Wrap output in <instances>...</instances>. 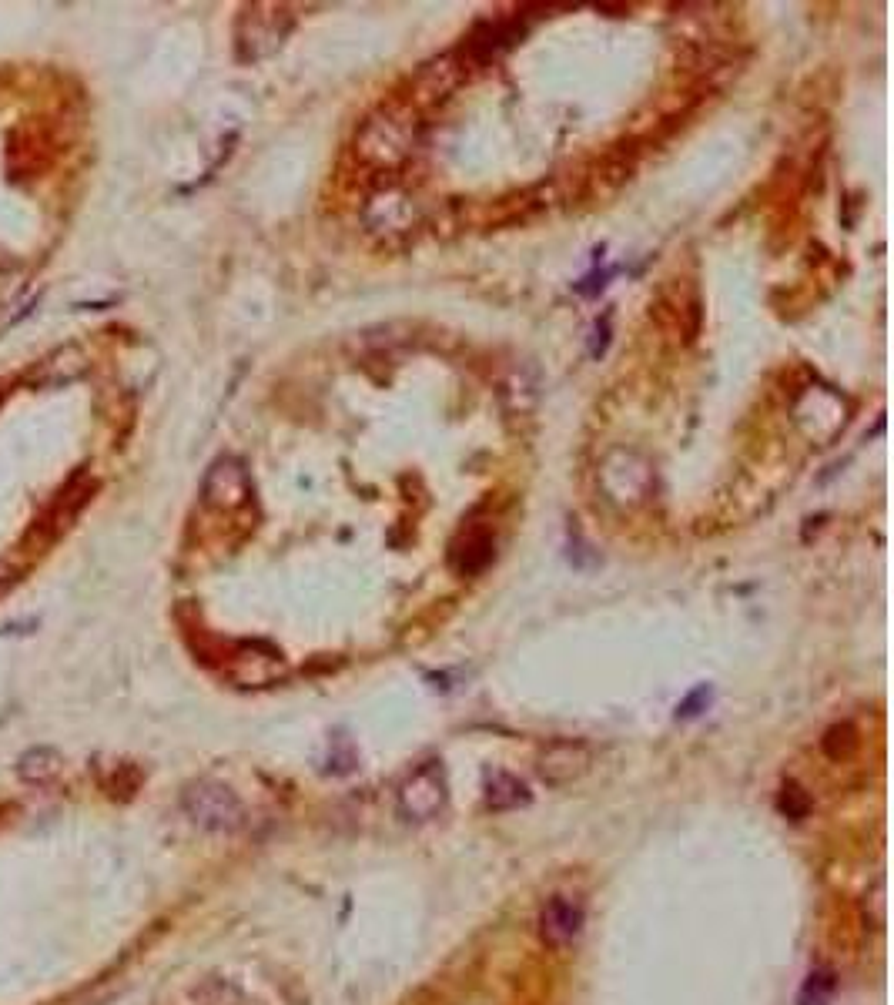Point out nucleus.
<instances>
[{"label": "nucleus", "instance_id": "1", "mask_svg": "<svg viewBox=\"0 0 894 1005\" xmlns=\"http://www.w3.org/2000/svg\"><path fill=\"white\" fill-rule=\"evenodd\" d=\"M355 151L365 165L392 171L416 151V111L412 104H389L365 118Z\"/></svg>", "mask_w": 894, "mask_h": 1005}, {"label": "nucleus", "instance_id": "2", "mask_svg": "<svg viewBox=\"0 0 894 1005\" xmlns=\"http://www.w3.org/2000/svg\"><path fill=\"white\" fill-rule=\"evenodd\" d=\"M181 808H185V815L195 821L198 828L218 831V835H232V831L245 825L242 801L235 798L232 788H225V784H218V781L191 784L185 791V798H181Z\"/></svg>", "mask_w": 894, "mask_h": 1005}, {"label": "nucleus", "instance_id": "3", "mask_svg": "<svg viewBox=\"0 0 894 1005\" xmlns=\"http://www.w3.org/2000/svg\"><path fill=\"white\" fill-rule=\"evenodd\" d=\"M399 811L409 821H429L446 808V774L439 764H422L399 784Z\"/></svg>", "mask_w": 894, "mask_h": 1005}, {"label": "nucleus", "instance_id": "4", "mask_svg": "<svg viewBox=\"0 0 894 1005\" xmlns=\"http://www.w3.org/2000/svg\"><path fill=\"white\" fill-rule=\"evenodd\" d=\"M590 761H593V754L586 744L580 741H556L550 744L543 754H540V764H536V771H540V778L546 784H570L576 778H583L586 771H590Z\"/></svg>", "mask_w": 894, "mask_h": 1005}, {"label": "nucleus", "instance_id": "5", "mask_svg": "<svg viewBox=\"0 0 894 1005\" xmlns=\"http://www.w3.org/2000/svg\"><path fill=\"white\" fill-rule=\"evenodd\" d=\"M84 369H88V356H84L81 346H57L27 372V382L37 389H57V386H67V382L81 379Z\"/></svg>", "mask_w": 894, "mask_h": 1005}, {"label": "nucleus", "instance_id": "6", "mask_svg": "<svg viewBox=\"0 0 894 1005\" xmlns=\"http://www.w3.org/2000/svg\"><path fill=\"white\" fill-rule=\"evenodd\" d=\"M583 928V905L576 898L556 895L543 905L540 912V935L546 945H566L580 935Z\"/></svg>", "mask_w": 894, "mask_h": 1005}, {"label": "nucleus", "instance_id": "7", "mask_svg": "<svg viewBox=\"0 0 894 1005\" xmlns=\"http://www.w3.org/2000/svg\"><path fill=\"white\" fill-rule=\"evenodd\" d=\"M248 496V476L242 463L235 459H221V463L211 466L208 480H205V500L211 506H221V510H235L242 506Z\"/></svg>", "mask_w": 894, "mask_h": 1005}, {"label": "nucleus", "instance_id": "8", "mask_svg": "<svg viewBox=\"0 0 894 1005\" xmlns=\"http://www.w3.org/2000/svg\"><path fill=\"white\" fill-rule=\"evenodd\" d=\"M453 560H456V567L463 570V573L483 570L486 563L493 560V536H489L486 530L463 533V543H456V547H453Z\"/></svg>", "mask_w": 894, "mask_h": 1005}, {"label": "nucleus", "instance_id": "9", "mask_svg": "<svg viewBox=\"0 0 894 1005\" xmlns=\"http://www.w3.org/2000/svg\"><path fill=\"white\" fill-rule=\"evenodd\" d=\"M17 774H21L24 781H47V778H54L57 774V754L51 748H31L27 754H21V761H17Z\"/></svg>", "mask_w": 894, "mask_h": 1005}, {"label": "nucleus", "instance_id": "10", "mask_svg": "<svg viewBox=\"0 0 894 1005\" xmlns=\"http://www.w3.org/2000/svg\"><path fill=\"white\" fill-rule=\"evenodd\" d=\"M486 801H489V808L493 811H509V808H516V804L526 801V788L516 778H509V774H496V778L489 781Z\"/></svg>", "mask_w": 894, "mask_h": 1005}, {"label": "nucleus", "instance_id": "11", "mask_svg": "<svg viewBox=\"0 0 894 1005\" xmlns=\"http://www.w3.org/2000/svg\"><path fill=\"white\" fill-rule=\"evenodd\" d=\"M831 992H834V975L831 972H814L811 979H807L804 992H801V1005H828Z\"/></svg>", "mask_w": 894, "mask_h": 1005}]
</instances>
